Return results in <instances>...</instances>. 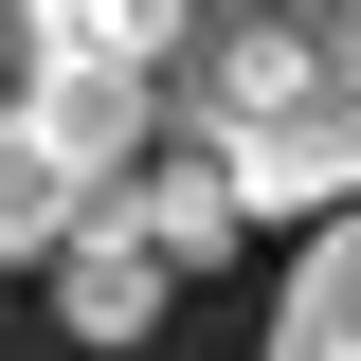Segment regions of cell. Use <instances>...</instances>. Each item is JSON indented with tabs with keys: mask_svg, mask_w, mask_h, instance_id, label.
<instances>
[{
	"mask_svg": "<svg viewBox=\"0 0 361 361\" xmlns=\"http://www.w3.org/2000/svg\"><path fill=\"white\" fill-rule=\"evenodd\" d=\"M180 90L235 217H343L361 199V0H180Z\"/></svg>",
	"mask_w": 361,
	"mask_h": 361,
	"instance_id": "6da1fadb",
	"label": "cell"
},
{
	"mask_svg": "<svg viewBox=\"0 0 361 361\" xmlns=\"http://www.w3.org/2000/svg\"><path fill=\"white\" fill-rule=\"evenodd\" d=\"M18 54H109V73H163L180 54V0H37Z\"/></svg>",
	"mask_w": 361,
	"mask_h": 361,
	"instance_id": "8992f818",
	"label": "cell"
},
{
	"mask_svg": "<svg viewBox=\"0 0 361 361\" xmlns=\"http://www.w3.org/2000/svg\"><path fill=\"white\" fill-rule=\"evenodd\" d=\"M54 307H73L90 343H145V325H163V253H145L109 199H73V235H54Z\"/></svg>",
	"mask_w": 361,
	"mask_h": 361,
	"instance_id": "277c9868",
	"label": "cell"
},
{
	"mask_svg": "<svg viewBox=\"0 0 361 361\" xmlns=\"http://www.w3.org/2000/svg\"><path fill=\"white\" fill-rule=\"evenodd\" d=\"M90 199H109V217H127L163 271H217L235 235H253V217H235V180L199 163V145H145V163H127V180H90Z\"/></svg>",
	"mask_w": 361,
	"mask_h": 361,
	"instance_id": "3957f363",
	"label": "cell"
},
{
	"mask_svg": "<svg viewBox=\"0 0 361 361\" xmlns=\"http://www.w3.org/2000/svg\"><path fill=\"white\" fill-rule=\"evenodd\" d=\"M54 235H73V180H54V145L0 109V271H37Z\"/></svg>",
	"mask_w": 361,
	"mask_h": 361,
	"instance_id": "52a82bcc",
	"label": "cell"
},
{
	"mask_svg": "<svg viewBox=\"0 0 361 361\" xmlns=\"http://www.w3.org/2000/svg\"><path fill=\"white\" fill-rule=\"evenodd\" d=\"M271 361H361V199L289 253V289H271Z\"/></svg>",
	"mask_w": 361,
	"mask_h": 361,
	"instance_id": "5b68a950",
	"label": "cell"
},
{
	"mask_svg": "<svg viewBox=\"0 0 361 361\" xmlns=\"http://www.w3.org/2000/svg\"><path fill=\"white\" fill-rule=\"evenodd\" d=\"M18 127L54 145V180H127L145 145H163V73H109V54H37V90H18Z\"/></svg>",
	"mask_w": 361,
	"mask_h": 361,
	"instance_id": "7a4b0ae2",
	"label": "cell"
}]
</instances>
